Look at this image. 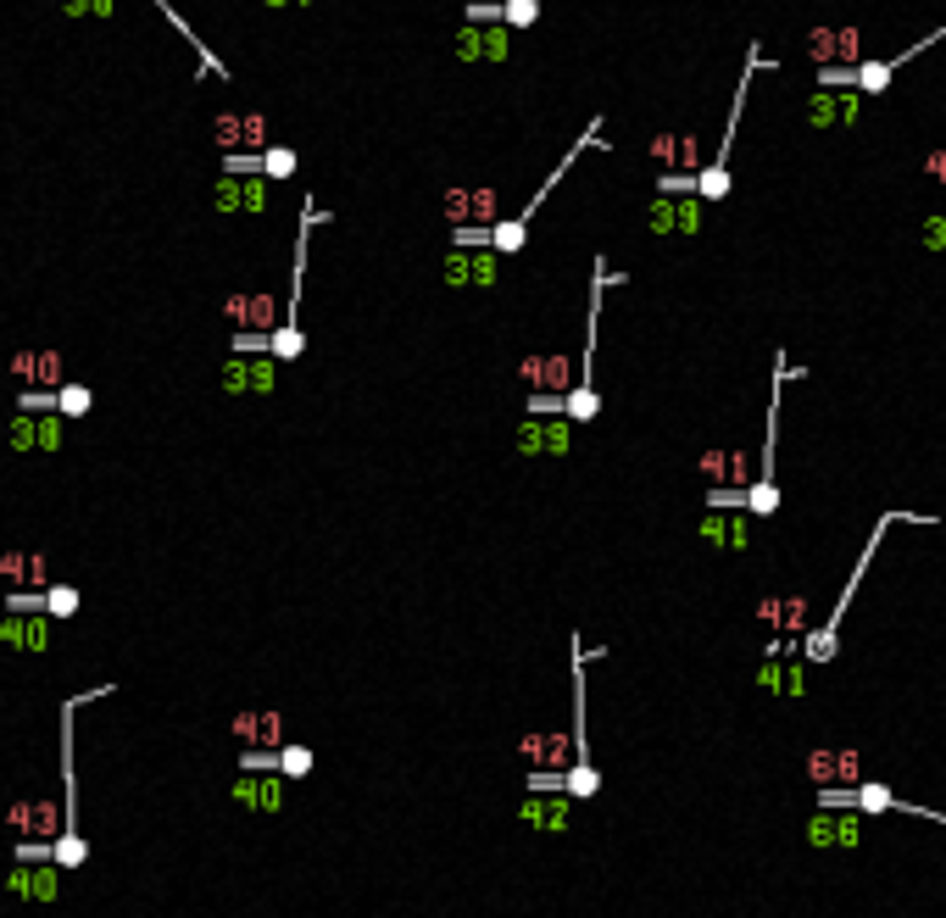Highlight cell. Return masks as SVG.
<instances>
[{"label": "cell", "instance_id": "6da1fadb", "mask_svg": "<svg viewBox=\"0 0 946 918\" xmlns=\"http://www.w3.org/2000/svg\"><path fill=\"white\" fill-rule=\"evenodd\" d=\"M897 524H919V529H930L935 518H930V513H880V518H875V529H869L864 551H857V562H852V579L841 584V596H835L830 618H824V624H813V629L802 635V657H808L813 668H819V662H830V657L841 651V624H846V613H852V596H857V584H864V573H869V562H875V551H880L886 529H897Z\"/></svg>", "mask_w": 946, "mask_h": 918}, {"label": "cell", "instance_id": "7a4b0ae2", "mask_svg": "<svg viewBox=\"0 0 946 918\" xmlns=\"http://www.w3.org/2000/svg\"><path fill=\"white\" fill-rule=\"evenodd\" d=\"M802 368L791 362V351H774V390H768V424H763V473L746 490V513L752 518H774L780 513V479H774V451H780V384L797 379Z\"/></svg>", "mask_w": 946, "mask_h": 918}, {"label": "cell", "instance_id": "3957f363", "mask_svg": "<svg viewBox=\"0 0 946 918\" xmlns=\"http://www.w3.org/2000/svg\"><path fill=\"white\" fill-rule=\"evenodd\" d=\"M574 446H579V424L568 412H557V417L524 412L519 429H512V451H519V457H568Z\"/></svg>", "mask_w": 946, "mask_h": 918}, {"label": "cell", "instance_id": "277c9868", "mask_svg": "<svg viewBox=\"0 0 946 918\" xmlns=\"http://www.w3.org/2000/svg\"><path fill=\"white\" fill-rule=\"evenodd\" d=\"M452 61H463V67H507L512 61V29L507 23H457L452 29Z\"/></svg>", "mask_w": 946, "mask_h": 918}, {"label": "cell", "instance_id": "5b68a950", "mask_svg": "<svg viewBox=\"0 0 946 918\" xmlns=\"http://www.w3.org/2000/svg\"><path fill=\"white\" fill-rule=\"evenodd\" d=\"M864 107H869L864 90H830V83H813V96H808L802 117H808L813 134H841V128H857V123H864Z\"/></svg>", "mask_w": 946, "mask_h": 918}, {"label": "cell", "instance_id": "8992f818", "mask_svg": "<svg viewBox=\"0 0 946 918\" xmlns=\"http://www.w3.org/2000/svg\"><path fill=\"white\" fill-rule=\"evenodd\" d=\"M519 758H530V769H574V763H590V746L574 729H524Z\"/></svg>", "mask_w": 946, "mask_h": 918}, {"label": "cell", "instance_id": "52a82bcc", "mask_svg": "<svg viewBox=\"0 0 946 918\" xmlns=\"http://www.w3.org/2000/svg\"><path fill=\"white\" fill-rule=\"evenodd\" d=\"M802 51H808V61L819 72L824 67H857L864 61V34H857V23H813Z\"/></svg>", "mask_w": 946, "mask_h": 918}, {"label": "cell", "instance_id": "ba28073f", "mask_svg": "<svg viewBox=\"0 0 946 918\" xmlns=\"http://www.w3.org/2000/svg\"><path fill=\"white\" fill-rule=\"evenodd\" d=\"M223 317L234 334H274L285 323V301L274 290H229L223 295Z\"/></svg>", "mask_w": 946, "mask_h": 918}, {"label": "cell", "instance_id": "9c48e42d", "mask_svg": "<svg viewBox=\"0 0 946 918\" xmlns=\"http://www.w3.org/2000/svg\"><path fill=\"white\" fill-rule=\"evenodd\" d=\"M441 212L452 228H490V223H501V190L496 184H452L441 195Z\"/></svg>", "mask_w": 946, "mask_h": 918}, {"label": "cell", "instance_id": "30bf717a", "mask_svg": "<svg viewBox=\"0 0 946 918\" xmlns=\"http://www.w3.org/2000/svg\"><path fill=\"white\" fill-rule=\"evenodd\" d=\"M808 847H819V852H857V847H864V813H857V807H813Z\"/></svg>", "mask_w": 946, "mask_h": 918}, {"label": "cell", "instance_id": "8fae6325", "mask_svg": "<svg viewBox=\"0 0 946 918\" xmlns=\"http://www.w3.org/2000/svg\"><path fill=\"white\" fill-rule=\"evenodd\" d=\"M501 250L490 245H452L446 250V290H496Z\"/></svg>", "mask_w": 946, "mask_h": 918}, {"label": "cell", "instance_id": "7c38bea8", "mask_svg": "<svg viewBox=\"0 0 946 918\" xmlns=\"http://www.w3.org/2000/svg\"><path fill=\"white\" fill-rule=\"evenodd\" d=\"M274 384H279V357H223V368H218V390L223 395H234V401H245V395H274Z\"/></svg>", "mask_w": 946, "mask_h": 918}, {"label": "cell", "instance_id": "4fadbf2b", "mask_svg": "<svg viewBox=\"0 0 946 918\" xmlns=\"http://www.w3.org/2000/svg\"><path fill=\"white\" fill-rule=\"evenodd\" d=\"M7 829L18 835V841H56V835H67V802H45V796L12 802Z\"/></svg>", "mask_w": 946, "mask_h": 918}, {"label": "cell", "instance_id": "5bb4252c", "mask_svg": "<svg viewBox=\"0 0 946 918\" xmlns=\"http://www.w3.org/2000/svg\"><path fill=\"white\" fill-rule=\"evenodd\" d=\"M808 785L813 791L864 785V758H857V746H813L808 751Z\"/></svg>", "mask_w": 946, "mask_h": 918}, {"label": "cell", "instance_id": "9a60e30c", "mask_svg": "<svg viewBox=\"0 0 946 918\" xmlns=\"http://www.w3.org/2000/svg\"><path fill=\"white\" fill-rule=\"evenodd\" d=\"M285 774L279 769H268V774H234L229 780V802H240L245 813H263V818H274V813H285Z\"/></svg>", "mask_w": 946, "mask_h": 918}, {"label": "cell", "instance_id": "2e32d148", "mask_svg": "<svg viewBox=\"0 0 946 918\" xmlns=\"http://www.w3.org/2000/svg\"><path fill=\"white\" fill-rule=\"evenodd\" d=\"M519 824H530L541 835H568L574 829V796L568 791H524Z\"/></svg>", "mask_w": 946, "mask_h": 918}, {"label": "cell", "instance_id": "e0dca14e", "mask_svg": "<svg viewBox=\"0 0 946 918\" xmlns=\"http://www.w3.org/2000/svg\"><path fill=\"white\" fill-rule=\"evenodd\" d=\"M51 640H56V618L51 613H7V618H0V646H7V651L45 657Z\"/></svg>", "mask_w": 946, "mask_h": 918}, {"label": "cell", "instance_id": "ac0fdd59", "mask_svg": "<svg viewBox=\"0 0 946 918\" xmlns=\"http://www.w3.org/2000/svg\"><path fill=\"white\" fill-rule=\"evenodd\" d=\"M757 691L780 696V702L808 696V657L797 662L791 651H768V657H763V668H757Z\"/></svg>", "mask_w": 946, "mask_h": 918}, {"label": "cell", "instance_id": "d6986e66", "mask_svg": "<svg viewBox=\"0 0 946 918\" xmlns=\"http://www.w3.org/2000/svg\"><path fill=\"white\" fill-rule=\"evenodd\" d=\"M62 874H67V869H56V863H12V869H7V891H12L18 902L51 907V902H62Z\"/></svg>", "mask_w": 946, "mask_h": 918}, {"label": "cell", "instance_id": "ffe728a7", "mask_svg": "<svg viewBox=\"0 0 946 918\" xmlns=\"http://www.w3.org/2000/svg\"><path fill=\"white\" fill-rule=\"evenodd\" d=\"M519 379H524V390H557V395H568L579 384V362L574 357H557V351H535V357L519 362Z\"/></svg>", "mask_w": 946, "mask_h": 918}, {"label": "cell", "instance_id": "44dd1931", "mask_svg": "<svg viewBox=\"0 0 946 918\" xmlns=\"http://www.w3.org/2000/svg\"><path fill=\"white\" fill-rule=\"evenodd\" d=\"M697 473L708 479V490H752V462L735 446H708L697 457Z\"/></svg>", "mask_w": 946, "mask_h": 918}, {"label": "cell", "instance_id": "7402d4cb", "mask_svg": "<svg viewBox=\"0 0 946 918\" xmlns=\"http://www.w3.org/2000/svg\"><path fill=\"white\" fill-rule=\"evenodd\" d=\"M757 624L774 629V635H808V596L802 591H774L757 602Z\"/></svg>", "mask_w": 946, "mask_h": 918}, {"label": "cell", "instance_id": "603a6c76", "mask_svg": "<svg viewBox=\"0 0 946 918\" xmlns=\"http://www.w3.org/2000/svg\"><path fill=\"white\" fill-rule=\"evenodd\" d=\"M229 735H234V746H268V751H279L290 735H285V713H268V707H245V713H234L229 718Z\"/></svg>", "mask_w": 946, "mask_h": 918}, {"label": "cell", "instance_id": "cb8c5ba5", "mask_svg": "<svg viewBox=\"0 0 946 918\" xmlns=\"http://www.w3.org/2000/svg\"><path fill=\"white\" fill-rule=\"evenodd\" d=\"M12 379L18 384H40V390H62L67 384V357L62 351H18L12 357Z\"/></svg>", "mask_w": 946, "mask_h": 918}, {"label": "cell", "instance_id": "d4e9b609", "mask_svg": "<svg viewBox=\"0 0 946 918\" xmlns=\"http://www.w3.org/2000/svg\"><path fill=\"white\" fill-rule=\"evenodd\" d=\"M646 156L657 161V167H685V173H702V145H697V134H652L646 139Z\"/></svg>", "mask_w": 946, "mask_h": 918}, {"label": "cell", "instance_id": "484cf974", "mask_svg": "<svg viewBox=\"0 0 946 918\" xmlns=\"http://www.w3.org/2000/svg\"><path fill=\"white\" fill-rule=\"evenodd\" d=\"M212 212L218 217H245V179L240 173H223L212 184Z\"/></svg>", "mask_w": 946, "mask_h": 918}, {"label": "cell", "instance_id": "4316f807", "mask_svg": "<svg viewBox=\"0 0 946 918\" xmlns=\"http://www.w3.org/2000/svg\"><path fill=\"white\" fill-rule=\"evenodd\" d=\"M7 446L18 457L40 451V412H12V424H7Z\"/></svg>", "mask_w": 946, "mask_h": 918}, {"label": "cell", "instance_id": "83f0119b", "mask_svg": "<svg viewBox=\"0 0 946 918\" xmlns=\"http://www.w3.org/2000/svg\"><path fill=\"white\" fill-rule=\"evenodd\" d=\"M312 769H318V751L312 746H301V740H285L279 746V774L285 780H307Z\"/></svg>", "mask_w": 946, "mask_h": 918}, {"label": "cell", "instance_id": "f1b7e54d", "mask_svg": "<svg viewBox=\"0 0 946 918\" xmlns=\"http://www.w3.org/2000/svg\"><path fill=\"white\" fill-rule=\"evenodd\" d=\"M212 139H218L223 156L245 150V112H218V117H212Z\"/></svg>", "mask_w": 946, "mask_h": 918}, {"label": "cell", "instance_id": "f546056e", "mask_svg": "<svg viewBox=\"0 0 946 918\" xmlns=\"http://www.w3.org/2000/svg\"><path fill=\"white\" fill-rule=\"evenodd\" d=\"M646 228H652V234H679V201L652 190V201H646Z\"/></svg>", "mask_w": 946, "mask_h": 918}, {"label": "cell", "instance_id": "4dcf8cb0", "mask_svg": "<svg viewBox=\"0 0 946 918\" xmlns=\"http://www.w3.org/2000/svg\"><path fill=\"white\" fill-rule=\"evenodd\" d=\"M730 524H735V513H719V507H708V513H702V524H697L702 546H708V551H730Z\"/></svg>", "mask_w": 946, "mask_h": 918}, {"label": "cell", "instance_id": "1f68e13d", "mask_svg": "<svg viewBox=\"0 0 946 918\" xmlns=\"http://www.w3.org/2000/svg\"><path fill=\"white\" fill-rule=\"evenodd\" d=\"M51 863H56V869H84V863H90V841H84L78 829L56 835V852H51Z\"/></svg>", "mask_w": 946, "mask_h": 918}, {"label": "cell", "instance_id": "d6a6232c", "mask_svg": "<svg viewBox=\"0 0 946 918\" xmlns=\"http://www.w3.org/2000/svg\"><path fill=\"white\" fill-rule=\"evenodd\" d=\"M307 351V334L296 328V323H279L274 334H268V357H279V362H296Z\"/></svg>", "mask_w": 946, "mask_h": 918}, {"label": "cell", "instance_id": "836d02e7", "mask_svg": "<svg viewBox=\"0 0 946 918\" xmlns=\"http://www.w3.org/2000/svg\"><path fill=\"white\" fill-rule=\"evenodd\" d=\"M78 607H84V596H78V584H51V591H45V613L62 624V618H78Z\"/></svg>", "mask_w": 946, "mask_h": 918}, {"label": "cell", "instance_id": "e575fe53", "mask_svg": "<svg viewBox=\"0 0 946 918\" xmlns=\"http://www.w3.org/2000/svg\"><path fill=\"white\" fill-rule=\"evenodd\" d=\"M29 546H7V551H0V579H7L12 584V591H29Z\"/></svg>", "mask_w": 946, "mask_h": 918}, {"label": "cell", "instance_id": "d590c367", "mask_svg": "<svg viewBox=\"0 0 946 918\" xmlns=\"http://www.w3.org/2000/svg\"><path fill=\"white\" fill-rule=\"evenodd\" d=\"M296 167H301V156H296L290 145H268V150H263V179H274V184H279V179H296Z\"/></svg>", "mask_w": 946, "mask_h": 918}, {"label": "cell", "instance_id": "8d00e7d4", "mask_svg": "<svg viewBox=\"0 0 946 918\" xmlns=\"http://www.w3.org/2000/svg\"><path fill=\"white\" fill-rule=\"evenodd\" d=\"M501 23H507L512 34L535 29V23H541V0H501Z\"/></svg>", "mask_w": 946, "mask_h": 918}, {"label": "cell", "instance_id": "74e56055", "mask_svg": "<svg viewBox=\"0 0 946 918\" xmlns=\"http://www.w3.org/2000/svg\"><path fill=\"white\" fill-rule=\"evenodd\" d=\"M56 406H62L67 417H90V406H96V390H90V384H73V379H67V384L56 390Z\"/></svg>", "mask_w": 946, "mask_h": 918}, {"label": "cell", "instance_id": "f35d334b", "mask_svg": "<svg viewBox=\"0 0 946 918\" xmlns=\"http://www.w3.org/2000/svg\"><path fill=\"white\" fill-rule=\"evenodd\" d=\"M67 446V412H40V451H62Z\"/></svg>", "mask_w": 946, "mask_h": 918}, {"label": "cell", "instance_id": "ab89813d", "mask_svg": "<svg viewBox=\"0 0 946 918\" xmlns=\"http://www.w3.org/2000/svg\"><path fill=\"white\" fill-rule=\"evenodd\" d=\"M268 206H274V179L251 173V179H245V217H263Z\"/></svg>", "mask_w": 946, "mask_h": 918}, {"label": "cell", "instance_id": "60d3db41", "mask_svg": "<svg viewBox=\"0 0 946 918\" xmlns=\"http://www.w3.org/2000/svg\"><path fill=\"white\" fill-rule=\"evenodd\" d=\"M652 190L657 195H697V173H685V167H663Z\"/></svg>", "mask_w": 946, "mask_h": 918}, {"label": "cell", "instance_id": "b9f144b4", "mask_svg": "<svg viewBox=\"0 0 946 918\" xmlns=\"http://www.w3.org/2000/svg\"><path fill=\"white\" fill-rule=\"evenodd\" d=\"M919 245L930 250V257H941V250H946V212H930L919 223Z\"/></svg>", "mask_w": 946, "mask_h": 918}, {"label": "cell", "instance_id": "7bdbcfd3", "mask_svg": "<svg viewBox=\"0 0 946 918\" xmlns=\"http://www.w3.org/2000/svg\"><path fill=\"white\" fill-rule=\"evenodd\" d=\"M524 412L557 417V412H568V395H557V390H530V395H524Z\"/></svg>", "mask_w": 946, "mask_h": 918}, {"label": "cell", "instance_id": "ee69618b", "mask_svg": "<svg viewBox=\"0 0 946 918\" xmlns=\"http://www.w3.org/2000/svg\"><path fill=\"white\" fill-rule=\"evenodd\" d=\"M18 412H62V406H56V390L23 384V390H18Z\"/></svg>", "mask_w": 946, "mask_h": 918}, {"label": "cell", "instance_id": "f6af8a7d", "mask_svg": "<svg viewBox=\"0 0 946 918\" xmlns=\"http://www.w3.org/2000/svg\"><path fill=\"white\" fill-rule=\"evenodd\" d=\"M51 852H56V841H18L12 863H51Z\"/></svg>", "mask_w": 946, "mask_h": 918}, {"label": "cell", "instance_id": "bcb514c9", "mask_svg": "<svg viewBox=\"0 0 946 918\" xmlns=\"http://www.w3.org/2000/svg\"><path fill=\"white\" fill-rule=\"evenodd\" d=\"M463 23H501V0H468Z\"/></svg>", "mask_w": 946, "mask_h": 918}, {"label": "cell", "instance_id": "7dc6e473", "mask_svg": "<svg viewBox=\"0 0 946 918\" xmlns=\"http://www.w3.org/2000/svg\"><path fill=\"white\" fill-rule=\"evenodd\" d=\"M7 613H45V591H12Z\"/></svg>", "mask_w": 946, "mask_h": 918}, {"label": "cell", "instance_id": "c3c4849f", "mask_svg": "<svg viewBox=\"0 0 946 918\" xmlns=\"http://www.w3.org/2000/svg\"><path fill=\"white\" fill-rule=\"evenodd\" d=\"M919 167H924V179H941V184H946V145L924 150V161H919Z\"/></svg>", "mask_w": 946, "mask_h": 918}, {"label": "cell", "instance_id": "681fc988", "mask_svg": "<svg viewBox=\"0 0 946 918\" xmlns=\"http://www.w3.org/2000/svg\"><path fill=\"white\" fill-rule=\"evenodd\" d=\"M62 12H67V18H90L96 0H62Z\"/></svg>", "mask_w": 946, "mask_h": 918}, {"label": "cell", "instance_id": "f907efd6", "mask_svg": "<svg viewBox=\"0 0 946 918\" xmlns=\"http://www.w3.org/2000/svg\"><path fill=\"white\" fill-rule=\"evenodd\" d=\"M268 12H290V7H312V0H263Z\"/></svg>", "mask_w": 946, "mask_h": 918}, {"label": "cell", "instance_id": "816d5d0a", "mask_svg": "<svg viewBox=\"0 0 946 918\" xmlns=\"http://www.w3.org/2000/svg\"><path fill=\"white\" fill-rule=\"evenodd\" d=\"M90 18H118V0H96V12Z\"/></svg>", "mask_w": 946, "mask_h": 918}, {"label": "cell", "instance_id": "f5cc1de1", "mask_svg": "<svg viewBox=\"0 0 946 918\" xmlns=\"http://www.w3.org/2000/svg\"><path fill=\"white\" fill-rule=\"evenodd\" d=\"M463 7H468V0H463Z\"/></svg>", "mask_w": 946, "mask_h": 918}]
</instances>
